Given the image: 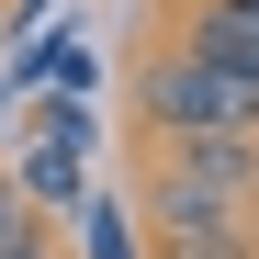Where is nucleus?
Here are the masks:
<instances>
[{
  "instance_id": "nucleus-1",
  "label": "nucleus",
  "mask_w": 259,
  "mask_h": 259,
  "mask_svg": "<svg viewBox=\"0 0 259 259\" xmlns=\"http://www.w3.org/2000/svg\"><path fill=\"white\" fill-rule=\"evenodd\" d=\"M147 136H259V91L226 68H203V57H158L147 68Z\"/></svg>"
},
{
  "instance_id": "nucleus-2",
  "label": "nucleus",
  "mask_w": 259,
  "mask_h": 259,
  "mask_svg": "<svg viewBox=\"0 0 259 259\" xmlns=\"http://www.w3.org/2000/svg\"><path fill=\"white\" fill-rule=\"evenodd\" d=\"M181 57H203V68H226V79L259 91V0H203L192 34H181Z\"/></svg>"
},
{
  "instance_id": "nucleus-3",
  "label": "nucleus",
  "mask_w": 259,
  "mask_h": 259,
  "mask_svg": "<svg viewBox=\"0 0 259 259\" xmlns=\"http://www.w3.org/2000/svg\"><path fill=\"white\" fill-rule=\"evenodd\" d=\"M12 192H23L34 214H79V192H91V181H79V147H68V136H46V124H34V147L12 158Z\"/></svg>"
},
{
  "instance_id": "nucleus-4",
  "label": "nucleus",
  "mask_w": 259,
  "mask_h": 259,
  "mask_svg": "<svg viewBox=\"0 0 259 259\" xmlns=\"http://www.w3.org/2000/svg\"><path fill=\"white\" fill-rule=\"evenodd\" d=\"M79 248H91V259H136V226H124L113 192H79Z\"/></svg>"
},
{
  "instance_id": "nucleus-5",
  "label": "nucleus",
  "mask_w": 259,
  "mask_h": 259,
  "mask_svg": "<svg viewBox=\"0 0 259 259\" xmlns=\"http://www.w3.org/2000/svg\"><path fill=\"white\" fill-rule=\"evenodd\" d=\"M34 79H46V91H68V102H79V91H91V57H79V46H46V57H34Z\"/></svg>"
},
{
  "instance_id": "nucleus-6",
  "label": "nucleus",
  "mask_w": 259,
  "mask_h": 259,
  "mask_svg": "<svg viewBox=\"0 0 259 259\" xmlns=\"http://www.w3.org/2000/svg\"><path fill=\"white\" fill-rule=\"evenodd\" d=\"M158 259H259V248H248V237H169Z\"/></svg>"
},
{
  "instance_id": "nucleus-7",
  "label": "nucleus",
  "mask_w": 259,
  "mask_h": 259,
  "mask_svg": "<svg viewBox=\"0 0 259 259\" xmlns=\"http://www.w3.org/2000/svg\"><path fill=\"white\" fill-rule=\"evenodd\" d=\"M12 259H57V248H46V237H23V248H12Z\"/></svg>"
},
{
  "instance_id": "nucleus-8",
  "label": "nucleus",
  "mask_w": 259,
  "mask_h": 259,
  "mask_svg": "<svg viewBox=\"0 0 259 259\" xmlns=\"http://www.w3.org/2000/svg\"><path fill=\"white\" fill-rule=\"evenodd\" d=\"M0 102H12V91H0Z\"/></svg>"
}]
</instances>
